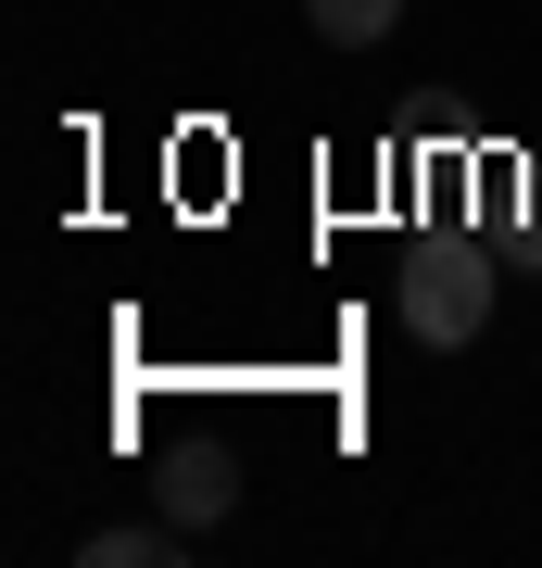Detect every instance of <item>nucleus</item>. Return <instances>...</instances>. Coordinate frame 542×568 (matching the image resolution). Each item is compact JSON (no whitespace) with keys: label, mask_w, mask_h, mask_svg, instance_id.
<instances>
[{"label":"nucleus","mask_w":542,"mask_h":568,"mask_svg":"<svg viewBox=\"0 0 542 568\" xmlns=\"http://www.w3.org/2000/svg\"><path fill=\"white\" fill-rule=\"evenodd\" d=\"M391 316L417 328L429 354L480 342L492 328V241L480 227H417V241H403V278H391Z\"/></svg>","instance_id":"1"},{"label":"nucleus","mask_w":542,"mask_h":568,"mask_svg":"<svg viewBox=\"0 0 542 568\" xmlns=\"http://www.w3.org/2000/svg\"><path fill=\"white\" fill-rule=\"evenodd\" d=\"M152 493H164V518H177V530H215L227 506H241V467H227V443H177Z\"/></svg>","instance_id":"2"},{"label":"nucleus","mask_w":542,"mask_h":568,"mask_svg":"<svg viewBox=\"0 0 542 568\" xmlns=\"http://www.w3.org/2000/svg\"><path fill=\"white\" fill-rule=\"evenodd\" d=\"M177 544H190L177 518H114V530H89L76 556H89V568H164V556H177Z\"/></svg>","instance_id":"3"},{"label":"nucleus","mask_w":542,"mask_h":568,"mask_svg":"<svg viewBox=\"0 0 542 568\" xmlns=\"http://www.w3.org/2000/svg\"><path fill=\"white\" fill-rule=\"evenodd\" d=\"M303 26H316L328 51H379L391 26H403V0H303Z\"/></svg>","instance_id":"4"},{"label":"nucleus","mask_w":542,"mask_h":568,"mask_svg":"<svg viewBox=\"0 0 542 568\" xmlns=\"http://www.w3.org/2000/svg\"><path fill=\"white\" fill-rule=\"evenodd\" d=\"M504 253H518V265H542V152L518 164V215H504Z\"/></svg>","instance_id":"5"}]
</instances>
